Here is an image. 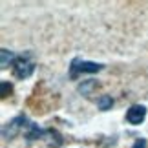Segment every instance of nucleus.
Here are the masks:
<instances>
[{"instance_id":"obj_3","label":"nucleus","mask_w":148,"mask_h":148,"mask_svg":"<svg viewBox=\"0 0 148 148\" xmlns=\"http://www.w3.org/2000/svg\"><path fill=\"white\" fill-rule=\"evenodd\" d=\"M29 123H31V121H27L26 115H16L15 119L8 121V123L2 126V137H4V139H13V137H16L18 134H24Z\"/></svg>"},{"instance_id":"obj_4","label":"nucleus","mask_w":148,"mask_h":148,"mask_svg":"<svg viewBox=\"0 0 148 148\" xmlns=\"http://www.w3.org/2000/svg\"><path fill=\"white\" fill-rule=\"evenodd\" d=\"M124 119H126V123L132 124V126H139V124L146 119V106H143V104H132L126 110Z\"/></svg>"},{"instance_id":"obj_9","label":"nucleus","mask_w":148,"mask_h":148,"mask_svg":"<svg viewBox=\"0 0 148 148\" xmlns=\"http://www.w3.org/2000/svg\"><path fill=\"white\" fill-rule=\"evenodd\" d=\"M8 90L11 92V84H8V81H2V97H8Z\"/></svg>"},{"instance_id":"obj_1","label":"nucleus","mask_w":148,"mask_h":148,"mask_svg":"<svg viewBox=\"0 0 148 148\" xmlns=\"http://www.w3.org/2000/svg\"><path fill=\"white\" fill-rule=\"evenodd\" d=\"M35 57H33L31 51H24V53L16 55V60L13 64V75L16 79H20V81H24V79L31 77L33 71H35Z\"/></svg>"},{"instance_id":"obj_2","label":"nucleus","mask_w":148,"mask_h":148,"mask_svg":"<svg viewBox=\"0 0 148 148\" xmlns=\"http://www.w3.org/2000/svg\"><path fill=\"white\" fill-rule=\"evenodd\" d=\"M102 64H99V62H92V60H84V59H73L71 64H70V77L71 79H77L84 75V73H97L102 70Z\"/></svg>"},{"instance_id":"obj_6","label":"nucleus","mask_w":148,"mask_h":148,"mask_svg":"<svg viewBox=\"0 0 148 148\" xmlns=\"http://www.w3.org/2000/svg\"><path fill=\"white\" fill-rule=\"evenodd\" d=\"M112 106H113V99H112V95H99L97 97V108L101 112H108V110H112Z\"/></svg>"},{"instance_id":"obj_7","label":"nucleus","mask_w":148,"mask_h":148,"mask_svg":"<svg viewBox=\"0 0 148 148\" xmlns=\"http://www.w3.org/2000/svg\"><path fill=\"white\" fill-rule=\"evenodd\" d=\"M95 86H97V82H95V81H82V84L79 86V92H81L82 95H86V97H88L90 92H92V90H93Z\"/></svg>"},{"instance_id":"obj_8","label":"nucleus","mask_w":148,"mask_h":148,"mask_svg":"<svg viewBox=\"0 0 148 148\" xmlns=\"http://www.w3.org/2000/svg\"><path fill=\"white\" fill-rule=\"evenodd\" d=\"M132 148H148L146 139H145V137H139V139H135V141H134V145H132Z\"/></svg>"},{"instance_id":"obj_5","label":"nucleus","mask_w":148,"mask_h":148,"mask_svg":"<svg viewBox=\"0 0 148 148\" xmlns=\"http://www.w3.org/2000/svg\"><path fill=\"white\" fill-rule=\"evenodd\" d=\"M0 55H2V62H0V64H2V68L5 70V68H9V66H13L15 64V60H16V53L15 51H11V49H2L0 51Z\"/></svg>"}]
</instances>
